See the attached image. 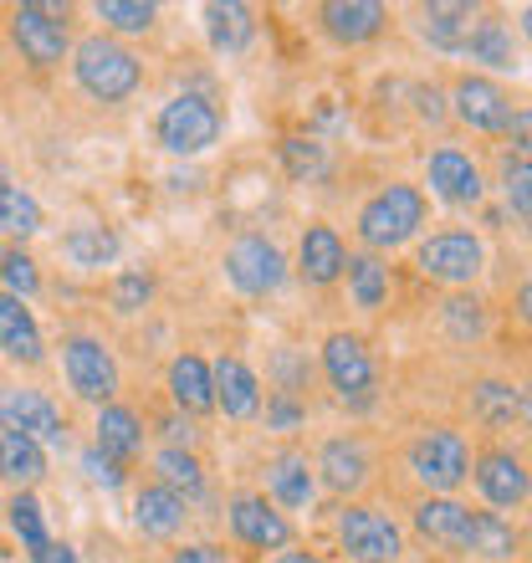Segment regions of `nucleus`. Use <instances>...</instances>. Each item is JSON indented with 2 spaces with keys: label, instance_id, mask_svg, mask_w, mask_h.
Segmentation results:
<instances>
[{
  "label": "nucleus",
  "instance_id": "nucleus-1",
  "mask_svg": "<svg viewBox=\"0 0 532 563\" xmlns=\"http://www.w3.org/2000/svg\"><path fill=\"white\" fill-rule=\"evenodd\" d=\"M425 216H430L425 190L410 185V179H389V185H379V190L358 206L354 231H358V241H364V252L385 256L420 236V231H425Z\"/></svg>",
  "mask_w": 532,
  "mask_h": 563
},
{
  "label": "nucleus",
  "instance_id": "nucleus-2",
  "mask_svg": "<svg viewBox=\"0 0 532 563\" xmlns=\"http://www.w3.org/2000/svg\"><path fill=\"white\" fill-rule=\"evenodd\" d=\"M404 461L425 497H456L461 482H472V445L456 426H420L404 445Z\"/></svg>",
  "mask_w": 532,
  "mask_h": 563
},
{
  "label": "nucleus",
  "instance_id": "nucleus-3",
  "mask_svg": "<svg viewBox=\"0 0 532 563\" xmlns=\"http://www.w3.org/2000/svg\"><path fill=\"white\" fill-rule=\"evenodd\" d=\"M73 77L92 103H123V98L138 92L144 67H138V57H133L123 42H113V36H82V42L73 46Z\"/></svg>",
  "mask_w": 532,
  "mask_h": 563
},
{
  "label": "nucleus",
  "instance_id": "nucleus-4",
  "mask_svg": "<svg viewBox=\"0 0 532 563\" xmlns=\"http://www.w3.org/2000/svg\"><path fill=\"white\" fill-rule=\"evenodd\" d=\"M323 379L348 416H369L374 405H379L374 354H369V343L358 339V333H348V328H333L323 339Z\"/></svg>",
  "mask_w": 532,
  "mask_h": 563
},
{
  "label": "nucleus",
  "instance_id": "nucleus-5",
  "mask_svg": "<svg viewBox=\"0 0 532 563\" xmlns=\"http://www.w3.org/2000/svg\"><path fill=\"white\" fill-rule=\"evenodd\" d=\"M414 267L420 277L441 282L451 292H466L481 272H487V241L466 231V225H445V231H430L420 241V252H414Z\"/></svg>",
  "mask_w": 532,
  "mask_h": 563
},
{
  "label": "nucleus",
  "instance_id": "nucleus-6",
  "mask_svg": "<svg viewBox=\"0 0 532 563\" xmlns=\"http://www.w3.org/2000/svg\"><path fill=\"white\" fill-rule=\"evenodd\" d=\"M11 42L21 62H31L36 73H52L73 52V31H67V5L52 0H26L11 11Z\"/></svg>",
  "mask_w": 532,
  "mask_h": 563
},
{
  "label": "nucleus",
  "instance_id": "nucleus-7",
  "mask_svg": "<svg viewBox=\"0 0 532 563\" xmlns=\"http://www.w3.org/2000/svg\"><path fill=\"white\" fill-rule=\"evenodd\" d=\"M154 139L179 159H195L221 139V108L210 103L206 92H175L154 119Z\"/></svg>",
  "mask_w": 532,
  "mask_h": 563
},
{
  "label": "nucleus",
  "instance_id": "nucleus-8",
  "mask_svg": "<svg viewBox=\"0 0 532 563\" xmlns=\"http://www.w3.org/2000/svg\"><path fill=\"white\" fill-rule=\"evenodd\" d=\"M62 369H67V385H73L77 400L88 405H113L119 395L123 374H119V358L108 349L103 339H92V333H73V339H62Z\"/></svg>",
  "mask_w": 532,
  "mask_h": 563
},
{
  "label": "nucleus",
  "instance_id": "nucleus-9",
  "mask_svg": "<svg viewBox=\"0 0 532 563\" xmlns=\"http://www.w3.org/2000/svg\"><path fill=\"white\" fill-rule=\"evenodd\" d=\"M339 549L348 553V563H399V553H404V528L369 503H343Z\"/></svg>",
  "mask_w": 532,
  "mask_h": 563
},
{
  "label": "nucleus",
  "instance_id": "nucleus-10",
  "mask_svg": "<svg viewBox=\"0 0 532 563\" xmlns=\"http://www.w3.org/2000/svg\"><path fill=\"white\" fill-rule=\"evenodd\" d=\"M225 282H231L241 297H271V292H281V282H287V256H281L277 241L246 231V236H236L225 246Z\"/></svg>",
  "mask_w": 532,
  "mask_h": 563
},
{
  "label": "nucleus",
  "instance_id": "nucleus-11",
  "mask_svg": "<svg viewBox=\"0 0 532 563\" xmlns=\"http://www.w3.org/2000/svg\"><path fill=\"white\" fill-rule=\"evenodd\" d=\"M472 482L491 512H518L532 497V472L512 445H487L481 456H472Z\"/></svg>",
  "mask_w": 532,
  "mask_h": 563
},
{
  "label": "nucleus",
  "instance_id": "nucleus-12",
  "mask_svg": "<svg viewBox=\"0 0 532 563\" xmlns=\"http://www.w3.org/2000/svg\"><path fill=\"white\" fill-rule=\"evenodd\" d=\"M425 185H430V195H435L441 206H451V210H476L481 200H487V175H481V164H476L466 148H456V144L430 148Z\"/></svg>",
  "mask_w": 532,
  "mask_h": 563
},
{
  "label": "nucleus",
  "instance_id": "nucleus-13",
  "mask_svg": "<svg viewBox=\"0 0 532 563\" xmlns=\"http://www.w3.org/2000/svg\"><path fill=\"white\" fill-rule=\"evenodd\" d=\"M445 103H451V113H456L472 134H502L507 119H512V98H507V88L487 73H461L456 82H451V92H445Z\"/></svg>",
  "mask_w": 532,
  "mask_h": 563
},
{
  "label": "nucleus",
  "instance_id": "nucleus-14",
  "mask_svg": "<svg viewBox=\"0 0 532 563\" xmlns=\"http://www.w3.org/2000/svg\"><path fill=\"white\" fill-rule=\"evenodd\" d=\"M225 522H231L236 543H246L256 553L292 549V522H287V512H277V503H266L262 492H236L225 503Z\"/></svg>",
  "mask_w": 532,
  "mask_h": 563
},
{
  "label": "nucleus",
  "instance_id": "nucleus-15",
  "mask_svg": "<svg viewBox=\"0 0 532 563\" xmlns=\"http://www.w3.org/2000/svg\"><path fill=\"white\" fill-rule=\"evenodd\" d=\"M312 476H318L333 497H358V492L374 482L369 445L358 441V435H333V441L318 445V456H312Z\"/></svg>",
  "mask_w": 532,
  "mask_h": 563
},
{
  "label": "nucleus",
  "instance_id": "nucleus-16",
  "mask_svg": "<svg viewBox=\"0 0 532 563\" xmlns=\"http://www.w3.org/2000/svg\"><path fill=\"white\" fill-rule=\"evenodd\" d=\"M0 426L5 430H21V435H31V441L42 445H67V420H62V410L52 400H46L42 389H0Z\"/></svg>",
  "mask_w": 532,
  "mask_h": 563
},
{
  "label": "nucleus",
  "instance_id": "nucleus-17",
  "mask_svg": "<svg viewBox=\"0 0 532 563\" xmlns=\"http://www.w3.org/2000/svg\"><path fill=\"white\" fill-rule=\"evenodd\" d=\"M318 26L339 46H369L374 36H385L389 5H379V0H328V5H318Z\"/></svg>",
  "mask_w": 532,
  "mask_h": 563
},
{
  "label": "nucleus",
  "instance_id": "nucleus-18",
  "mask_svg": "<svg viewBox=\"0 0 532 563\" xmlns=\"http://www.w3.org/2000/svg\"><path fill=\"white\" fill-rule=\"evenodd\" d=\"M343 267H348V246H343L339 225L312 221L302 231V241H297V272H302V282L308 287H333L343 277Z\"/></svg>",
  "mask_w": 532,
  "mask_h": 563
},
{
  "label": "nucleus",
  "instance_id": "nucleus-19",
  "mask_svg": "<svg viewBox=\"0 0 532 563\" xmlns=\"http://www.w3.org/2000/svg\"><path fill=\"white\" fill-rule=\"evenodd\" d=\"M414 533L441 553H466L472 507L456 503V497H420V503H414Z\"/></svg>",
  "mask_w": 532,
  "mask_h": 563
},
{
  "label": "nucleus",
  "instance_id": "nucleus-20",
  "mask_svg": "<svg viewBox=\"0 0 532 563\" xmlns=\"http://www.w3.org/2000/svg\"><path fill=\"white\" fill-rule=\"evenodd\" d=\"M476 21H481V11H476V5H466V0H430V5H420L414 31H420L435 52L461 57V52H466V42H472Z\"/></svg>",
  "mask_w": 532,
  "mask_h": 563
},
{
  "label": "nucleus",
  "instance_id": "nucleus-21",
  "mask_svg": "<svg viewBox=\"0 0 532 563\" xmlns=\"http://www.w3.org/2000/svg\"><path fill=\"white\" fill-rule=\"evenodd\" d=\"M210 374H215V410H221L225 420L262 416V379H256V369L246 358L225 354L221 364H210Z\"/></svg>",
  "mask_w": 532,
  "mask_h": 563
},
{
  "label": "nucleus",
  "instance_id": "nucleus-22",
  "mask_svg": "<svg viewBox=\"0 0 532 563\" xmlns=\"http://www.w3.org/2000/svg\"><path fill=\"white\" fill-rule=\"evenodd\" d=\"M0 354L11 358V364H26V369H36V364L46 358L42 328H36V318H31L26 302L11 297V292H0Z\"/></svg>",
  "mask_w": 532,
  "mask_h": 563
},
{
  "label": "nucleus",
  "instance_id": "nucleus-23",
  "mask_svg": "<svg viewBox=\"0 0 532 563\" xmlns=\"http://www.w3.org/2000/svg\"><path fill=\"white\" fill-rule=\"evenodd\" d=\"M266 503L277 507H312V497H318V476H312V461L302 456V451H281V456L266 461Z\"/></svg>",
  "mask_w": 532,
  "mask_h": 563
},
{
  "label": "nucleus",
  "instance_id": "nucleus-24",
  "mask_svg": "<svg viewBox=\"0 0 532 563\" xmlns=\"http://www.w3.org/2000/svg\"><path fill=\"white\" fill-rule=\"evenodd\" d=\"M169 400L179 416H210L215 410V374L200 354H179L169 364Z\"/></svg>",
  "mask_w": 532,
  "mask_h": 563
},
{
  "label": "nucleus",
  "instance_id": "nucleus-25",
  "mask_svg": "<svg viewBox=\"0 0 532 563\" xmlns=\"http://www.w3.org/2000/svg\"><path fill=\"white\" fill-rule=\"evenodd\" d=\"M185 518H190V503L179 492H169L164 482H148L133 497V522H138L144 538H175L185 528Z\"/></svg>",
  "mask_w": 532,
  "mask_h": 563
},
{
  "label": "nucleus",
  "instance_id": "nucleus-26",
  "mask_svg": "<svg viewBox=\"0 0 532 563\" xmlns=\"http://www.w3.org/2000/svg\"><path fill=\"white\" fill-rule=\"evenodd\" d=\"M522 549V533L502 512H491V507H472V533H466V553L481 563H512Z\"/></svg>",
  "mask_w": 532,
  "mask_h": 563
},
{
  "label": "nucleus",
  "instance_id": "nucleus-27",
  "mask_svg": "<svg viewBox=\"0 0 532 563\" xmlns=\"http://www.w3.org/2000/svg\"><path fill=\"white\" fill-rule=\"evenodd\" d=\"M435 323H441V333L451 343L472 349V343H481L491 333V312L476 292H445L441 308H435Z\"/></svg>",
  "mask_w": 532,
  "mask_h": 563
},
{
  "label": "nucleus",
  "instance_id": "nucleus-28",
  "mask_svg": "<svg viewBox=\"0 0 532 563\" xmlns=\"http://www.w3.org/2000/svg\"><path fill=\"white\" fill-rule=\"evenodd\" d=\"M206 36H210V46H215L221 57L246 52V46L256 42L252 5H241V0H210V5H206Z\"/></svg>",
  "mask_w": 532,
  "mask_h": 563
},
{
  "label": "nucleus",
  "instance_id": "nucleus-29",
  "mask_svg": "<svg viewBox=\"0 0 532 563\" xmlns=\"http://www.w3.org/2000/svg\"><path fill=\"white\" fill-rule=\"evenodd\" d=\"M46 476V451L21 430L0 426V482L15 492H31Z\"/></svg>",
  "mask_w": 532,
  "mask_h": 563
},
{
  "label": "nucleus",
  "instance_id": "nucleus-30",
  "mask_svg": "<svg viewBox=\"0 0 532 563\" xmlns=\"http://www.w3.org/2000/svg\"><path fill=\"white\" fill-rule=\"evenodd\" d=\"M461 57H472L476 67H491V73H518V36H512V26H507V21L481 15Z\"/></svg>",
  "mask_w": 532,
  "mask_h": 563
},
{
  "label": "nucleus",
  "instance_id": "nucleus-31",
  "mask_svg": "<svg viewBox=\"0 0 532 563\" xmlns=\"http://www.w3.org/2000/svg\"><path fill=\"white\" fill-rule=\"evenodd\" d=\"M98 451H103L108 461L129 466V461L144 451V420L133 416L129 405H103V410H98Z\"/></svg>",
  "mask_w": 532,
  "mask_h": 563
},
{
  "label": "nucleus",
  "instance_id": "nucleus-32",
  "mask_svg": "<svg viewBox=\"0 0 532 563\" xmlns=\"http://www.w3.org/2000/svg\"><path fill=\"white\" fill-rule=\"evenodd\" d=\"M343 277H348V297H354L358 312H379L389 302V267H385V256L348 252V267H343Z\"/></svg>",
  "mask_w": 532,
  "mask_h": 563
},
{
  "label": "nucleus",
  "instance_id": "nucleus-33",
  "mask_svg": "<svg viewBox=\"0 0 532 563\" xmlns=\"http://www.w3.org/2000/svg\"><path fill=\"white\" fill-rule=\"evenodd\" d=\"M518 395H522V385H512V379H476L472 395H466L472 420L487 430H507L518 420Z\"/></svg>",
  "mask_w": 532,
  "mask_h": 563
},
{
  "label": "nucleus",
  "instance_id": "nucleus-34",
  "mask_svg": "<svg viewBox=\"0 0 532 563\" xmlns=\"http://www.w3.org/2000/svg\"><path fill=\"white\" fill-rule=\"evenodd\" d=\"M62 252L73 256V267L98 272V267H113V262H119L123 241H119V231H113V225H92L88 221V225H73V231H67Z\"/></svg>",
  "mask_w": 532,
  "mask_h": 563
},
{
  "label": "nucleus",
  "instance_id": "nucleus-35",
  "mask_svg": "<svg viewBox=\"0 0 532 563\" xmlns=\"http://www.w3.org/2000/svg\"><path fill=\"white\" fill-rule=\"evenodd\" d=\"M154 472H159V482H164V487H169V492H179L185 503L206 492V466H200V456H195V451H179V445H164L159 456H154Z\"/></svg>",
  "mask_w": 532,
  "mask_h": 563
},
{
  "label": "nucleus",
  "instance_id": "nucleus-36",
  "mask_svg": "<svg viewBox=\"0 0 532 563\" xmlns=\"http://www.w3.org/2000/svg\"><path fill=\"white\" fill-rule=\"evenodd\" d=\"M0 231L11 241H31L42 231V200L31 190H21V185H5L0 190Z\"/></svg>",
  "mask_w": 532,
  "mask_h": 563
},
{
  "label": "nucleus",
  "instance_id": "nucleus-37",
  "mask_svg": "<svg viewBox=\"0 0 532 563\" xmlns=\"http://www.w3.org/2000/svg\"><path fill=\"white\" fill-rule=\"evenodd\" d=\"M5 522H11V533L21 538V549L36 553L52 543V533H46V512L42 503H36V492H15L11 507H5Z\"/></svg>",
  "mask_w": 532,
  "mask_h": 563
},
{
  "label": "nucleus",
  "instance_id": "nucleus-38",
  "mask_svg": "<svg viewBox=\"0 0 532 563\" xmlns=\"http://www.w3.org/2000/svg\"><path fill=\"white\" fill-rule=\"evenodd\" d=\"M502 200H507V210H512V221L532 236V159L502 154Z\"/></svg>",
  "mask_w": 532,
  "mask_h": 563
},
{
  "label": "nucleus",
  "instance_id": "nucleus-39",
  "mask_svg": "<svg viewBox=\"0 0 532 563\" xmlns=\"http://www.w3.org/2000/svg\"><path fill=\"white\" fill-rule=\"evenodd\" d=\"M92 11H98L103 26L123 31V36H144V31H154V21H159V5H148V0H98Z\"/></svg>",
  "mask_w": 532,
  "mask_h": 563
},
{
  "label": "nucleus",
  "instance_id": "nucleus-40",
  "mask_svg": "<svg viewBox=\"0 0 532 563\" xmlns=\"http://www.w3.org/2000/svg\"><path fill=\"white\" fill-rule=\"evenodd\" d=\"M0 292H11V297H36V287H42V272H36V262H31V252H21V246H5L0 252Z\"/></svg>",
  "mask_w": 532,
  "mask_h": 563
},
{
  "label": "nucleus",
  "instance_id": "nucleus-41",
  "mask_svg": "<svg viewBox=\"0 0 532 563\" xmlns=\"http://www.w3.org/2000/svg\"><path fill=\"white\" fill-rule=\"evenodd\" d=\"M281 164L292 179H323L328 175V148L318 139H281Z\"/></svg>",
  "mask_w": 532,
  "mask_h": 563
},
{
  "label": "nucleus",
  "instance_id": "nucleus-42",
  "mask_svg": "<svg viewBox=\"0 0 532 563\" xmlns=\"http://www.w3.org/2000/svg\"><path fill=\"white\" fill-rule=\"evenodd\" d=\"M148 297H154V277L148 272H119L113 277V312L133 318V312L148 308Z\"/></svg>",
  "mask_w": 532,
  "mask_h": 563
},
{
  "label": "nucleus",
  "instance_id": "nucleus-43",
  "mask_svg": "<svg viewBox=\"0 0 532 563\" xmlns=\"http://www.w3.org/2000/svg\"><path fill=\"white\" fill-rule=\"evenodd\" d=\"M262 416H266V430H281V435H287V430H297L302 420H308V410H302V400H297V395L271 389V395H266V405H262Z\"/></svg>",
  "mask_w": 532,
  "mask_h": 563
},
{
  "label": "nucleus",
  "instance_id": "nucleus-44",
  "mask_svg": "<svg viewBox=\"0 0 532 563\" xmlns=\"http://www.w3.org/2000/svg\"><path fill=\"white\" fill-rule=\"evenodd\" d=\"M82 472H88V482H98V487H108V492H119L123 482H129V472H123L119 461H108L98 445H92V451H82Z\"/></svg>",
  "mask_w": 532,
  "mask_h": 563
},
{
  "label": "nucleus",
  "instance_id": "nucleus-45",
  "mask_svg": "<svg viewBox=\"0 0 532 563\" xmlns=\"http://www.w3.org/2000/svg\"><path fill=\"white\" fill-rule=\"evenodd\" d=\"M502 139H507V154H512V159H532V108H512Z\"/></svg>",
  "mask_w": 532,
  "mask_h": 563
},
{
  "label": "nucleus",
  "instance_id": "nucleus-46",
  "mask_svg": "<svg viewBox=\"0 0 532 563\" xmlns=\"http://www.w3.org/2000/svg\"><path fill=\"white\" fill-rule=\"evenodd\" d=\"M308 374H312V364L308 358H297L292 349H281L277 354V379H281V395H297V389H308Z\"/></svg>",
  "mask_w": 532,
  "mask_h": 563
},
{
  "label": "nucleus",
  "instance_id": "nucleus-47",
  "mask_svg": "<svg viewBox=\"0 0 532 563\" xmlns=\"http://www.w3.org/2000/svg\"><path fill=\"white\" fill-rule=\"evenodd\" d=\"M414 113H420V119H425L430 129H435V123L451 119V103H445V92H441V88H425V82H420V88H414Z\"/></svg>",
  "mask_w": 532,
  "mask_h": 563
},
{
  "label": "nucleus",
  "instance_id": "nucleus-48",
  "mask_svg": "<svg viewBox=\"0 0 532 563\" xmlns=\"http://www.w3.org/2000/svg\"><path fill=\"white\" fill-rule=\"evenodd\" d=\"M164 441L169 445H179V451H190V441H195V426H190V416H164Z\"/></svg>",
  "mask_w": 532,
  "mask_h": 563
},
{
  "label": "nucleus",
  "instance_id": "nucleus-49",
  "mask_svg": "<svg viewBox=\"0 0 532 563\" xmlns=\"http://www.w3.org/2000/svg\"><path fill=\"white\" fill-rule=\"evenodd\" d=\"M175 563H225V553L215 549V543H185V549L175 553Z\"/></svg>",
  "mask_w": 532,
  "mask_h": 563
},
{
  "label": "nucleus",
  "instance_id": "nucleus-50",
  "mask_svg": "<svg viewBox=\"0 0 532 563\" xmlns=\"http://www.w3.org/2000/svg\"><path fill=\"white\" fill-rule=\"evenodd\" d=\"M31 563H82V559H77V549H73V543H57V538H52L46 549H36V553H31Z\"/></svg>",
  "mask_w": 532,
  "mask_h": 563
},
{
  "label": "nucleus",
  "instance_id": "nucleus-51",
  "mask_svg": "<svg viewBox=\"0 0 532 563\" xmlns=\"http://www.w3.org/2000/svg\"><path fill=\"white\" fill-rule=\"evenodd\" d=\"M512 308H518V318H522V323L532 328V277H528V282H522V287H518V297H512Z\"/></svg>",
  "mask_w": 532,
  "mask_h": 563
},
{
  "label": "nucleus",
  "instance_id": "nucleus-52",
  "mask_svg": "<svg viewBox=\"0 0 532 563\" xmlns=\"http://www.w3.org/2000/svg\"><path fill=\"white\" fill-rule=\"evenodd\" d=\"M277 563H328L323 553H308V549H281Z\"/></svg>",
  "mask_w": 532,
  "mask_h": 563
},
{
  "label": "nucleus",
  "instance_id": "nucleus-53",
  "mask_svg": "<svg viewBox=\"0 0 532 563\" xmlns=\"http://www.w3.org/2000/svg\"><path fill=\"white\" fill-rule=\"evenodd\" d=\"M518 426L532 430V385H522V395H518Z\"/></svg>",
  "mask_w": 532,
  "mask_h": 563
},
{
  "label": "nucleus",
  "instance_id": "nucleus-54",
  "mask_svg": "<svg viewBox=\"0 0 532 563\" xmlns=\"http://www.w3.org/2000/svg\"><path fill=\"white\" fill-rule=\"evenodd\" d=\"M522 31L532 36V5H522Z\"/></svg>",
  "mask_w": 532,
  "mask_h": 563
},
{
  "label": "nucleus",
  "instance_id": "nucleus-55",
  "mask_svg": "<svg viewBox=\"0 0 532 563\" xmlns=\"http://www.w3.org/2000/svg\"><path fill=\"white\" fill-rule=\"evenodd\" d=\"M5 185H11V179H5V169H0V190H5Z\"/></svg>",
  "mask_w": 532,
  "mask_h": 563
}]
</instances>
